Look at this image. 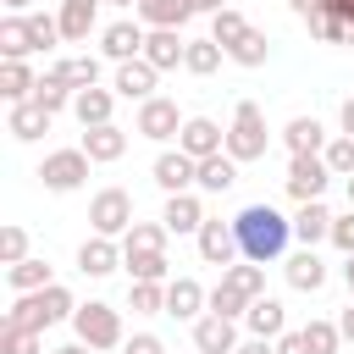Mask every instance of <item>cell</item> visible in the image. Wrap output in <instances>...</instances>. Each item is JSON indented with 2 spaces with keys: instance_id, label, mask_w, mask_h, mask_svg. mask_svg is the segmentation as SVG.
Segmentation results:
<instances>
[{
  "instance_id": "1",
  "label": "cell",
  "mask_w": 354,
  "mask_h": 354,
  "mask_svg": "<svg viewBox=\"0 0 354 354\" xmlns=\"http://www.w3.org/2000/svg\"><path fill=\"white\" fill-rule=\"evenodd\" d=\"M232 232H238V249H243V260H254V266H271V260L288 249V238H293V221H288L277 205H249V210H238V216H232Z\"/></svg>"
},
{
  "instance_id": "2",
  "label": "cell",
  "mask_w": 354,
  "mask_h": 354,
  "mask_svg": "<svg viewBox=\"0 0 354 354\" xmlns=\"http://www.w3.org/2000/svg\"><path fill=\"white\" fill-rule=\"evenodd\" d=\"M77 315V299L61 288V282H50V288H33V293H17V304L6 310V321H17V326H33V332H44V326H55V321H72Z\"/></svg>"
},
{
  "instance_id": "3",
  "label": "cell",
  "mask_w": 354,
  "mask_h": 354,
  "mask_svg": "<svg viewBox=\"0 0 354 354\" xmlns=\"http://www.w3.org/2000/svg\"><path fill=\"white\" fill-rule=\"evenodd\" d=\"M266 144H271V133H266V111H260L254 100H238L232 127H227V155L243 166V160H260Z\"/></svg>"
},
{
  "instance_id": "4",
  "label": "cell",
  "mask_w": 354,
  "mask_h": 354,
  "mask_svg": "<svg viewBox=\"0 0 354 354\" xmlns=\"http://www.w3.org/2000/svg\"><path fill=\"white\" fill-rule=\"evenodd\" d=\"M72 332H77V343H88V348H122V315H116L111 304H100V299L77 304Z\"/></svg>"
},
{
  "instance_id": "5",
  "label": "cell",
  "mask_w": 354,
  "mask_h": 354,
  "mask_svg": "<svg viewBox=\"0 0 354 354\" xmlns=\"http://www.w3.org/2000/svg\"><path fill=\"white\" fill-rule=\"evenodd\" d=\"M88 149L77 144V149H50L44 155V166H39V177H44V188L50 194H72V188H83V177H88Z\"/></svg>"
},
{
  "instance_id": "6",
  "label": "cell",
  "mask_w": 354,
  "mask_h": 354,
  "mask_svg": "<svg viewBox=\"0 0 354 354\" xmlns=\"http://www.w3.org/2000/svg\"><path fill=\"white\" fill-rule=\"evenodd\" d=\"M88 221H94V232L122 238V232L133 227V194H127V188H100V194L88 199Z\"/></svg>"
},
{
  "instance_id": "7",
  "label": "cell",
  "mask_w": 354,
  "mask_h": 354,
  "mask_svg": "<svg viewBox=\"0 0 354 354\" xmlns=\"http://www.w3.org/2000/svg\"><path fill=\"white\" fill-rule=\"evenodd\" d=\"M288 194L304 205V199H321L326 194V183H332V166H326V155H293L288 160Z\"/></svg>"
},
{
  "instance_id": "8",
  "label": "cell",
  "mask_w": 354,
  "mask_h": 354,
  "mask_svg": "<svg viewBox=\"0 0 354 354\" xmlns=\"http://www.w3.org/2000/svg\"><path fill=\"white\" fill-rule=\"evenodd\" d=\"M138 133H144V138H155V144L177 138V133H183L177 100H166V94H149V100H138Z\"/></svg>"
},
{
  "instance_id": "9",
  "label": "cell",
  "mask_w": 354,
  "mask_h": 354,
  "mask_svg": "<svg viewBox=\"0 0 354 354\" xmlns=\"http://www.w3.org/2000/svg\"><path fill=\"white\" fill-rule=\"evenodd\" d=\"M149 177H155V188H166V194H188V188L199 183V160L183 155V149H166V155H155Z\"/></svg>"
},
{
  "instance_id": "10",
  "label": "cell",
  "mask_w": 354,
  "mask_h": 354,
  "mask_svg": "<svg viewBox=\"0 0 354 354\" xmlns=\"http://www.w3.org/2000/svg\"><path fill=\"white\" fill-rule=\"evenodd\" d=\"M194 238H199V254H205V266H221V271H227V266L243 254V249H238V232H232V221H210V216H205V227H199Z\"/></svg>"
},
{
  "instance_id": "11",
  "label": "cell",
  "mask_w": 354,
  "mask_h": 354,
  "mask_svg": "<svg viewBox=\"0 0 354 354\" xmlns=\"http://www.w3.org/2000/svg\"><path fill=\"white\" fill-rule=\"evenodd\" d=\"M177 149L194 155V160H205V155H221V149H227V133H221L210 116H188L183 133H177Z\"/></svg>"
},
{
  "instance_id": "12",
  "label": "cell",
  "mask_w": 354,
  "mask_h": 354,
  "mask_svg": "<svg viewBox=\"0 0 354 354\" xmlns=\"http://www.w3.org/2000/svg\"><path fill=\"white\" fill-rule=\"evenodd\" d=\"M116 266H122V243H116V238L94 232V238L77 243V271H83V277H111Z\"/></svg>"
},
{
  "instance_id": "13",
  "label": "cell",
  "mask_w": 354,
  "mask_h": 354,
  "mask_svg": "<svg viewBox=\"0 0 354 354\" xmlns=\"http://www.w3.org/2000/svg\"><path fill=\"white\" fill-rule=\"evenodd\" d=\"M194 348L199 354H232L238 348V326H232V315H199L194 321Z\"/></svg>"
},
{
  "instance_id": "14",
  "label": "cell",
  "mask_w": 354,
  "mask_h": 354,
  "mask_svg": "<svg viewBox=\"0 0 354 354\" xmlns=\"http://www.w3.org/2000/svg\"><path fill=\"white\" fill-rule=\"evenodd\" d=\"M183 55H188V39H183L177 28H149V39H144V61H149L155 72L183 66Z\"/></svg>"
},
{
  "instance_id": "15",
  "label": "cell",
  "mask_w": 354,
  "mask_h": 354,
  "mask_svg": "<svg viewBox=\"0 0 354 354\" xmlns=\"http://www.w3.org/2000/svg\"><path fill=\"white\" fill-rule=\"evenodd\" d=\"M199 310H210V293H205L194 277H171V282H166V315L199 321Z\"/></svg>"
},
{
  "instance_id": "16",
  "label": "cell",
  "mask_w": 354,
  "mask_h": 354,
  "mask_svg": "<svg viewBox=\"0 0 354 354\" xmlns=\"http://www.w3.org/2000/svg\"><path fill=\"white\" fill-rule=\"evenodd\" d=\"M155 77H160V72H155L144 55H133V61H116V83H111V88H116L122 100H149V94H155Z\"/></svg>"
},
{
  "instance_id": "17",
  "label": "cell",
  "mask_w": 354,
  "mask_h": 354,
  "mask_svg": "<svg viewBox=\"0 0 354 354\" xmlns=\"http://www.w3.org/2000/svg\"><path fill=\"white\" fill-rule=\"evenodd\" d=\"M50 116H55V111H44L39 100H17V105H11V116H6V133H11V138H22V144H33V138H44V133H50Z\"/></svg>"
},
{
  "instance_id": "18",
  "label": "cell",
  "mask_w": 354,
  "mask_h": 354,
  "mask_svg": "<svg viewBox=\"0 0 354 354\" xmlns=\"http://www.w3.org/2000/svg\"><path fill=\"white\" fill-rule=\"evenodd\" d=\"M144 22H111L105 33H100V50L111 55V61H133V55H144Z\"/></svg>"
},
{
  "instance_id": "19",
  "label": "cell",
  "mask_w": 354,
  "mask_h": 354,
  "mask_svg": "<svg viewBox=\"0 0 354 354\" xmlns=\"http://www.w3.org/2000/svg\"><path fill=\"white\" fill-rule=\"evenodd\" d=\"M160 221H166V232H199V227H205V205H199V194H194V188H188V194H166Z\"/></svg>"
},
{
  "instance_id": "20",
  "label": "cell",
  "mask_w": 354,
  "mask_h": 354,
  "mask_svg": "<svg viewBox=\"0 0 354 354\" xmlns=\"http://www.w3.org/2000/svg\"><path fill=\"white\" fill-rule=\"evenodd\" d=\"M293 238H299L304 249H315L321 238H332V210H326L321 199H304L299 216H293Z\"/></svg>"
},
{
  "instance_id": "21",
  "label": "cell",
  "mask_w": 354,
  "mask_h": 354,
  "mask_svg": "<svg viewBox=\"0 0 354 354\" xmlns=\"http://www.w3.org/2000/svg\"><path fill=\"white\" fill-rule=\"evenodd\" d=\"M111 105H116V88H77V100H72V116L83 122V127H105L111 122Z\"/></svg>"
},
{
  "instance_id": "22",
  "label": "cell",
  "mask_w": 354,
  "mask_h": 354,
  "mask_svg": "<svg viewBox=\"0 0 354 354\" xmlns=\"http://www.w3.org/2000/svg\"><path fill=\"white\" fill-rule=\"evenodd\" d=\"M83 149H88V160H122L127 155V133L116 127V122H105V127H83Z\"/></svg>"
},
{
  "instance_id": "23",
  "label": "cell",
  "mask_w": 354,
  "mask_h": 354,
  "mask_svg": "<svg viewBox=\"0 0 354 354\" xmlns=\"http://www.w3.org/2000/svg\"><path fill=\"white\" fill-rule=\"evenodd\" d=\"M61 39L66 44H83L88 39V28H94V17H100V0H61Z\"/></svg>"
},
{
  "instance_id": "24",
  "label": "cell",
  "mask_w": 354,
  "mask_h": 354,
  "mask_svg": "<svg viewBox=\"0 0 354 354\" xmlns=\"http://www.w3.org/2000/svg\"><path fill=\"white\" fill-rule=\"evenodd\" d=\"M199 6L194 0H138V22L144 28H183Z\"/></svg>"
},
{
  "instance_id": "25",
  "label": "cell",
  "mask_w": 354,
  "mask_h": 354,
  "mask_svg": "<svg viewBox=\"0 0 354 354\" xmlns=\"http://www.w3.org/2000/svg\"><path fill=\"white\" fill-rule=\"evenodd\" d=\"M282 144H288L293 155H321V149H326V127H321L315 116H293V122L282 127Z\"/></svg>"
},
{
  "instance_id": "26",
  "label": "cell",
  "mask_w": 354,
  "mask_h": 354,
  "mask_svg": "<svg viewBox=\"0 0 354 354\" xmlns=\"http://www.w3.org/2000/svg\"><path fill=\"white\" fill-rule=\"evenodd\" d=\"M243 321H249L254 337H282V332H288V315H282V304H277L271 293H260V299L243 310Z\"/></svg>"
},
{
  "instance_id": "27",
  "label": "cell",
  "mask_w": 354,
  "mask_h": 354,
  "mask_svg": "<svg viewBox=\"0 0 354 354\" xmlns=\"http://www.w3.org/2000/svg\"><path fill=\"white\" fill-rule=\"evenodd\" d=\"M232 183H238V160H232L227 149H221V155H205V160H199V183H194V188H205V194H227Z\"/></svg>"
},
{
  "instance_id": "28",
  "label": "cell",
  "mask_w": 354,
  "mask_h": 354,
  "mask_svg": "<svg viewBox=\"0 0 354 354\" xmlns=\"http://www.w3.org/2000/svg\"><path fill=\"white\" fill-rule=\"evenodd\" d=\"M326 282V266H321V254L315 249H299L293 260H288V288H299V293H315Z\"/></svg>"
},
{
  "instance_id": "29",
  "label": "cell",
  "mask_w": 354,
  "mask_h": 354,
  "mask_svg": "<svg viewBox=\"0 0 354 354\" xmlns=\"http://www.w3.org/2000/svg\"><path fill=\"white\" fill-rule=\"evenodd\" d=\"M0 55H6V61H22V55H33L28 17H6V22H0Z\"/></svg>"
},
{
  "instance_id": "30",
  "label": "cell",
  "mask_w": 354,
  "mask_h": 354,
  "mask_svg": "<svg viewBox=\"0 0 354 354\" xmlns=\"http://www.w3.org/2000/svg\"><path fill=\"white\" fill-rule=\"evenodd\" d=\"M221 55H227V44H216V39H188V55H183V66H188L194 77H210V72L221 66Z\"/></svg>"
},
{
  "instance_id": "31",
  "label": "cell",
  "mask_w": 354,
  "mask_h": 354,
  "mask_svg": "<svg viewBox=\"0 0 354 354\" xmlns=\"http://www.w3.org/2000/svg\"><path fill=\"white\" fill-rule=\"evenodd\" d=\"M33 88H39V77L28 72V61H6L0 66V94L17 105V100H33Z\"/></svg>"
},
{
  "instance_id": "32",
  "label": "cell",
  "mask_w": 354,
  "mask_h": 354,
  "mask_svg": "<svg viewBox=\"0 0 354 354\" xmlns=\"http://www.w3.org/2000/svg\"><path fill=\"white\" fill-rule=\"evenodd\" d=\"M166 221H133L127 232H122V254H133V249H160L166 254Z\"/></svg>"
},
{
  "instance_id": "33",
  "label": "cell",
  "mask_w": 354,
  "mask_h": 354,
  "mask_svg": "<svg viewBox=\"0 0 354 354\" xmlns=\"http://www.w3.org/2000/svg\"><path fill=\"white\" fill-rule=\"evenodd\" d=\"M6 282H11V293H33V288H50V266L28 254V260L6 266Z\"/></svg>"
},
{
  "instance_id": "34",
  "label": "cell",
  "mask_w": 354,
  "mask_h": 354,
  "mask_svg": "<svg viewBox=\"0 0 354 354\" xmlns=\"http://www.w3.org/2000/svg\"><path fill=\"white\" fill-rule=\"evenodd\" d=\"M50 72H55L61 83H72V88H94V83H100V61H94V55H72V61H55Z\"/></svg>"
},
{
  "instance_id": "35",
  "label": "cell",
  "mask_w": 354,
  "mask_h": 354,
  "mask_svg": "<svg viewBox=\"0 0 354 354\" xmlns=\"http://www.w3.org/2000/svg\"><path fill=\"white\" fill-rule=\"evenodd\" d=\"M122 266L133 271V282H166V254L160 249H133V254H122Z\"/></svg>"
},
{
  "instance_id": "36",
  "label": "cell",
  "mask_w": 354,
  "mask_h": 354,
  "mask_svg": "<svg viewBox=\"0 0 354 354\" xmlns=\"http://www.w3.org/2000/svg\"><path fill=\"white\" fill-rule=\"evenodd\" d=\"M243 33H249V22H243V11H232V6H221V11L210 17V39H216V44H227V50H232V44H238Z\"/></svg>"
},
{
  "instance_id": "37",
  "label": "cell",
  "mask_w": 354,
  "mask_h": 354,
  "mask_svg": "<svg viewBox=\"0 0 354 354\" xmlns=\"http://www.w3.org/2000/svg\"><path fill=\"white\" fill-rule=\"evenodd\" d=\"M221 282H232V288H238V293H243L249 304H254V299L266 293V271H260L254 260H249V266H227V271H221Z\"/></svg>"
},
{
  "instance_id": "38",
  "label": "cell",
  "mask_w": 354,
  "mask_h": 354,
  "mask_svg": "<svg viewBox=\"0 0 354 354\" xmlns=\"http://www.w3.org/2000/svg\"><path fill=\"white\" fill-rule=\"evenodd\" d=\"M33 100H39L44 111H61V105H72V100H77V88H72V83H61L55 72H44V77H39V88H33Z\"/></svg>"
},
{
  "instance_id": "39",
  "label": "cell",
  "mask_w": 354,
  "mask_h": 354,
  "mask_svg": "<svg viewBox=\"0 0 354 354\" xmlns=\"http://www.w3.org/2000/svg\"><path fill=\"white\" fill-rule=\"evenodd\" d=\"M266 50H271V44H266V33H260V28H249V33H243L227 55H232L238 66H266Z\"/></svg>"
},
{
  "instance_id": "40",
  "label": "cell",
  "mask_w": 354,
  "mask_h": 354,
  "mask_svg": "<svg viewBox=\"0 0 354 354\" xmlns=\"http://www.w3.org/2000/svg\"><path fill=\"white\" fill-rule=\"evenodd\" d=\"M127 304H133L138 315H160V310H166V282H133Z\"/></svg>"
},
{
  "instance_id": "41",
  "label": "cell",
  "mask_w": 354,
  "mask_h": 354,
  "mask_svg": "<svg viewBox=\"0 0 354 354\" xmlns=\"http://www.w3.org/2000/svg\"><path fill=\"white\" fill-rule=\"evenodd\" d=\"M0 354H39V332L6 321V326H0Z\"/></svg>"
},
{
  "instance_id": "42",
  "label": "cell",
  "mask_w": 354,
  "mask_h": 354,
  "mask_svg": "<svg viewBox=\"0 0 354 354\" xmlns=\"http://www.w3.org/2000/svg\"><path fill=\"white\" fill-rule=\"evenodd\" d=\"M28 33H33V50H55V44H61V17L28 11Z\"/></svg>"
},
{
  "instance_id": "43",
  "label": "cell",
  "mask_w": 354,
  "mask_h": 354,
  "mask_svg": "<svg viewBox=\"0 0 354 354\" xmlns=\"http://www.w3.org/2000/svg\"><path fill=\"white\" fill-rule=\"evenodd\" d=\"M304 343H310V354H337L343 332H337V321H310L304 326Z\"/></svg>"
},
{
  "instance_id": "44",
  "label": "cell",
  "mask_w": 354,
  "mask_h": 354,
  "mask_svg": "<svg viewBox=\"0 0 354 354\" xmlns=\"http://www.w3.org/2000/svg\"><path fill=\"white\" fill-rule=\"evenodd\" d=\"M321 155H326L332 177H354V138H348V133H337V138H332V144H326Z\"/></svg>"
},
{
  "instance_id": "45",
  "label": "cell",
  "mask_w": 354,
  "mask_h": 354,
  "mask_svg": "<svg viewBox=\"0 0 354 354\" xmlns=\"http://www.w3.org/2000/svg\"><path fill=\"white\" fill-rule=\"evenodd\" d=\"M310 33H315V39H326V44H343V33H348V17H337V11L326 6V11H315V17H310Z\"/></svg>"
},
{
  "instance_id": "46",
  "label": "cell",
  "mask_w": 354,
  "mask_h": 354,
  "mask_svg": "<svg viewBox=\"0 0 354 354\" xmlns=\"http://www.w3.org/2000/svg\"><path fill=\"white\" fill-rule=\"evenodd\" d=\"M210 310H216V315H232V321H238V315L249 310V299H243V293H238L232 282H216V288H210Z\"/></svg>"
},
{
  "instance_id": "47",
  "label": "cell",
  "mask_w": 354,
  "mask_h": 354,
  "mask_svg": "<svg viewBox=\"0 0 354 354\" xmlns=\"http://www.w3.org/2000/svg\"><path fill=\"white\" fill-rule=\"evenodd\" d=\"M17 260H28V232L22 227H6L0 232V266H17Z\"/></svg>"
},
{
  "instance_id": "48",
  "label": "cell",
  "mask_w": 354,
  "mask_h": 354,
  "mask_svg": "<svg viewBox=\"0 0 354 354\" xmlns=\"http://www.w3.org/2000/svg\"><path fill=\"white\" fill-rule=\"evenodd\" d=\"M332 243L343 254H354V205H348V216H332Z\"/></svg>"
},
{
  "instance_id": "49",
  "label": "cell",
  "mask_w": 354,
  "mask_h": 354,
  "mask_svg": "<svg viewBox=\"0 0 354 354\" xmlns=\"http://www.w3.org/2000/svg\"><path fill=\"white\" fill-rule=\"evenodd\" d=\"M122 354H166V343H160L155 332H138V337H127V343H122Z\"/></svg>"
},
{
  "instance_id": "50",
  "label": "cell",
  "mask_w": 354,
  "mask_h": 354,
  "mask_svg": "<svg viewBox=\"0 0 354 354\" xmlns=\"http://www.w3.org/2000/svg\"><path fill=\"white\" fill-rule=\"evenodd\" d=\"M277 354H310V343H304V326H299V332H282V337H277Z\"/></svg>"
},
{
  "instance_id": "51",
  "label": "cell",
  "mask_w": 354,
  "mask_h": 354,
  "mask_svg": "<svg viewBox=\"0 0 354 354\" xmlns=\"http://www.w3.org/2000/svg\"><path fill=\"white\" fill-rule=\"evenodd\" d=\"M232 354H277V337H249V343H238Z\"/></svg>"
},
{
  "instance_id": "52",
  "label": "cell",
  "mask_w": 354,
  "mask_h": 354,
  "mask_svg": "<svg viewBox=\"0 0 354 354\" xmlns=\"http://www.w3.org/2000/svg\"><path fill=\"white\" fill-rule=\"evenodd\" d=\"M288 6H293V11H299V17H304V22H310V17H315V11H326V0H288Z\"/></svg>"
},
{
  "instance_id": "53",
  "label": "cell",
  "mask_w": 354,
  "mask_h": 354,
  "mask_svg": "<svg viewBox=\"0 0 354 354\" xmlns=\"http://www.w3.org/2000/svg\"><path fill=\"white\" fill-rule=\"evenodd\" d=\"M337 332H343V343H354V299H348V310L337 315Z\"/></svg>"
},
{
  "instance_id": "54",
  "label": "cell",
  "mask_w": 354,
  "mask_h": 354,
  "mask_svg": "<svg viewBox=\"0 0 354 354\" xmlns=\"http://www.w3.org/2000/svg\"><path fill=\"white\" fill-rule=\"evenodd\" d=\"M337 122H343V133H348V138H354V94H348V100H343V111H337Z\"/></svg>"
},
{
  "instance_id": "55",
  "label": "cell",
  "mask_w": 354,
  "mask_h": 354,
  "mask_svg": "<svg viewBox=\"0 0 354 354\" xmlns=\"http://www.w3.org/2000/svg\"><path fill=\"white\" fill-rule=\"evenodd\" d=\"M343 282H348V299H354V254H343Z\"/></svg>"
},
{
  "instance_id": "56",
  "label": "cell",
  "mask_w": 354,
  "mask_h": 354,
  "mask_svg": "<svg viewBox=\"0 0 354 354\" xmlns=\"http://www.w3.org/2000/svg\"><path fill=\"white\" fill-rule=\"evenodd\" d=\"M326 6H332L337 17H348V22H354V0H326Z\"/></svg>"
},
{
  "instance_id": "57",
  "label": "cell",
  "mask_w": 354,
  "mask_h": 354,
  "mask_svg": "<svg viewBox=\"0 0 354 354\" xmlns=\"http://www.w3.org/2000/svg\"><path fill=\"white\" fill-rule=\"evenodd\" d=\"M55 354H94L88 343H66V348H55Z\"/></svg>"
},
{
  "instance_id": "58",
  "label": "cell",
  "mask_w": 354,
  "mask_h": 354,
  "mask_svg": "<svg viewBox=\"0 0 354 354\" xmlns=\"http://www.w3.org/2000/svg\"><path fill=\"white\" fill-rule=\"evenodd\" d=\"M194 6H199V11H210V17H216V11H221V6H227V0H194Z\"/></svg>"
},
{
  "instance_id": "59",
  "label": "cell",
  "mask_w": 354,
  "mask_h": 354,
  "mask_svg": "<svg viewBox=\"0 0 354 354\" xmlns=\"http://www.w3.org/2000/svg\"><path fill=\"white\" fill-rule=\"evenodd\" d=\"M6 6H11V11H17V17H22V11H28V6H33V0H6Z\"/></svg>"
},
{
  "instance_id": "60",
  "label": "cell",
  "mask_w": 354,
  "mask_h": 354,
  "mask_svg": "<svg viewBox=\"0 0 354 354\" xmlns=\"http://www.w3.org/2000/svg\"><path fill=\"white\" fill-rule=\"evenodd\" d=\"M343 44H348V50H354V22H348V33H343Z\"/></svg>"
},
{
  "instance_id": "61",
  "label": "cell",
  "mask_w": 354,
  "mask_h": 354,
  "mask_svg": "<svg viewBox=\"0 0 354 354\" xmlns=\"http://www.w3.org/2000/svg\"><path fill=\"white\" fill-rule=\"evenodd\" d=\"M111 6H138V0H111Z\"/></svg>"
},
{
  "instance_id": "62",
  "label": "cell",
  "mask_w": 354,
  "mask_h": 354,
  "mask_svg": "<svg viewBox=\"0 0 354 354\" xmlns=\"http://www.w3.org/2000/svg\"><path fill=\"white\" fill-rule=\"evenodd\" d=\"M348 205H354V177H348Z\"/></svg>"
}]
</instances>
